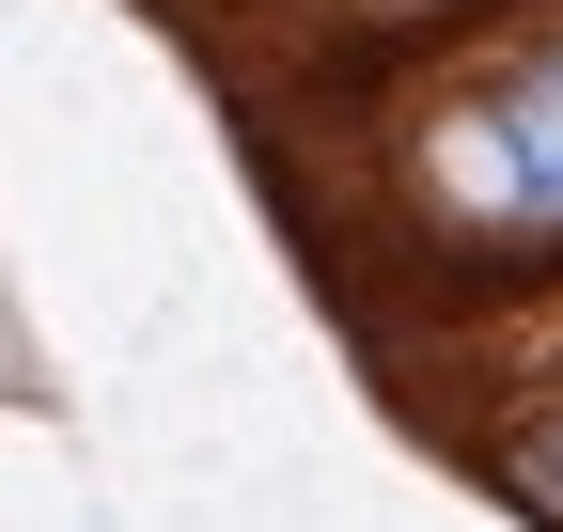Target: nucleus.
I'll return each mask as SVG.
<instances>
[{
	"instance_id": "obj_1",
	"label": "nucleus",
	"mask_w": 563,
	"mask_h": 532,
	"mask_svg": "<svg viewBox=\"0 0 563 532\" xmlns=\"http://www.w3.org/2000/svg\"><path fill=\"white\" fill-rule=\"evenodd\" d=\"M361 251L422 313L563 298V0H470L361 95Z\"/></svg>"
},
{
	"instance_id": "obj_2",
	"label": "nucleus",
	"mask_w": 563,
	"mask_h": 532,
	"mask_svg": "<svg viewBox=\"0 0 563 532\" xmlns=\"http://www.w3.org/2000/svg\"><path fill=\"white\" fill-rule=\"evenodd\" d=\"M470 470L501 486L532 532H563V361H532V376H517V408H485V423H470Z\"/></svg>"
}]
</instances>
